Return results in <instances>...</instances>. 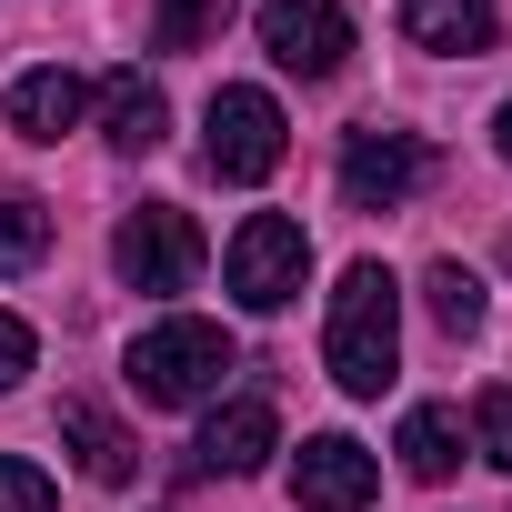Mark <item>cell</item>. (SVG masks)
I'll return each mask as SVG.
<instances>
[{"label": "cell", "mask_w": 512, "mask_h": 512, "mask_svg": "<svg viewBox=\"0 0 512 512\" xmlns=\"http://www.w3.org/2000/svg\"><path fill=\"white\" fill-rule=\"evenodd\" d=\"M322 362L352 402H382L402 372V282L382 262H352L332 282V322H322Z\"/></svg>", "instance_id": "obj_1"}, {"label": "cell", "mask_w": 512, "mask_h": 512, "mask_svg": "<svg viewBox=\"0 0 512 512\" xmlns=\"http://www.w3.org/2000/svg\"><path fill=\"white\" fill-rule=\"evenodd\" d=\"M221 372H241V352H231V332L221 322H151L141 342H131V392L141 402H161V412H191V402H211L221 392Z\"/></svg>", "instance_id": "obj_2"}, {"label": "cell", "mask_w": 512, "mask_h": 512, "mask_svg": "<svg viewBox=\"0 0 512 512\" xmlns=\"http://www.w3.org/2000/svg\"><path fill=\"white\" fill-rule=\"evenodd\" d=\"M282 151H292V131H282V101H272V91H251V81H221V91H211V111H201V161H211L221 181H272Z\"/></svg>", "instance_id": "obj_3"}, {"label": "cell", "mask_w": 512, "mask_h": 512, "mask_svg": "<svg viewBox=\"0 0 512 512\" xmlns=\"http://www.w3.org/2000/svg\"><path fill=\"white\" fill-rule=\"evenodd\" d=\"M111 272H121L131 292H191V272H201V221H191L181 201L121 211V231H111Z\"/></svg>", "instance_id": "obj_4"}, {"label": "cell", "mask_w": 512, "mask_h": 512, "mask_svg": "<svg viewBox=\"0 0 512 512\" xmlns=\"http://www.w3.org/2000/svg\"><path fill=\"white\" fill-rule=\"evenodd\" d=\"M302 272H312V241H302V221H282V211H251V221L231 231V262H221V282H231V302H241V312H282V302L302 292Z\"/></svg>", "instance_id": "obj_5"}, {"label": "cell", "mask_w": 512, "mask_h": 512, "mask_svg": "<svg viewBox=\"0 0 512 512\" xmlns=\"http://www.w3.org/2000/svg\"><path fill=\"white\" fill-rule=\"evenodd\" d=\"M422 181H432V151L412 131H352L342 141V201L352 211H402Z\"/></svg>", "instance_id": "obj_6"}, {"label": "cell", "mask_w": 512, "mask_h": 512, "mask_svg": "<svg viewBox=\"0 0 512 512\" xmlns=\"http://www.w3.org/2000/svg\"><path fill=\"white\" fill-rule=\"evenodd\" d=\"M262 51L282 71H302V81H332L352 61V11L342 0H272L262 11Z\"/></svg>", "instance_id": "obj_7"}, {"label": "cell", "mask_w": 512, "mask_h": 512, "mask_svg": "<svg viewBox=\"0 0 512 512\" xmlns=\"http://www.w3.org/2000/svg\"><path fill=\"white\" fill-rule=\"evenodd\" d=\"M372 492H382V462L352 432H312L302 442V462H292V502L302 512H372Z\"/></svg>", "instance_id": "obj_8"}, {"label": "cell", "mask_w": 512, "mask_h": 512, "mask_svg": "<svg viewBox=\"0 0 512 512\" xmlns=\"http://www.w3.org/2000/svg\"><path fill=\"white\" fill-rule=\"evenodd\" d=\"M201 472H262L272 452H282V422H272V402L262 392H241V402H221L211 422H201Z\"/></svg>", "instance_id": "obj_9"}, {"label": "cell", "mask_w": 512, "mask_h": 512, "mask_svg": "<svg viewBox=\"0 0 512 512\" xmlns=\"http://www.w3.org/2000/svg\"><path fill=\"white\" fill-rule=\"evenodd\" d=\"M492 31H502L492 0H402V41H412V51L472 61V51H492Z\"/></svg>", "instance_id": "obj_10"}, {"label": "cell", "mask_w": 512, "mask_h": 512, "mask_svg": "<svg viewBox=\"0 0 512 512\" xmlns=\"http://www.w3.org/2000/svg\"><path fill=\"white\" fill-rule=\"evenodd\" d=\"M81 111H91V81H81V71H61V61L11 81V131H21V141H61Z\"/></svg>", "instance_id": "obj_11"}, {"label": "cell", "mask_w": 512, "mask_h": 512, "mask_svg": "<svg viewBox=\"0 0 512 512\" xmlns=\"http://www.w3.org/2000/svg\"><path fill=\"white\" fill-rule=\"evenodd\" d=\"M101 131H111V151H161V141H171V101H161V81L111 71V81H101Z\"/></svg>", "instance_id": "obj_12"}, {"label": "cell", "mask_w": 512, "mask_h": 512, "mask_svg": "<svg viewBox=\"0 0 512 512\" xmlns=\"http://www.w3.org/2000/svg\"><path fill=\"white\" fill-rule=\"evenodd\" d=\"M61 442L81 452V472H91V482H131V452H141V442H131L101 402H61Z\"/></svg>", "instance_id": "obj_13"}, {"label": "cell", "mask_w": 512, "mask_h": 512, "mask_svg": "<svg viewBox=\"0 0 512 512\" xmlns=\"http://www.w3.org/2000/svg\"><path fill=\"white\" fill-rule=\"evenodd\" d=\"M392 452H402V472H412V482H452V462H462V412H442V402L402 412Z\"/></svg>", "instance_id": "obj_14"}, {"label": "cell", "mask_w": 512, "mask_h": 512, "mask_svg": "<svg viewBox=\"0 0 512 512\" xmlns=\"http://www.w3.org/2000/svg\"><path fill=\"white\" fill-rule=\"evenodd\" d=\"M231 31V0H151V41L161 51H211Z\"/></svg>", "instance_id": "obj_15"}, {"label": "cell", "mask_w": 512, "mask_h": 512, "mask_svg": "<svg viewBox=\"0 0 512 512\" xmlns=\"http://www.w3.org/2000/svg\"><path fill=\"white\" fill-rule=\"evenodd\" d=\"M41 251H51V211L31 191H0V272H31Z\"/></svg>", "instance_id": "obj_16"}, {"label": "cell", "mask_w": 512, "mask_h": 512, "mask_svg": "<svg viewBox=\"0 0 512 512\" xmlns=\"http://www.w3.org/2000/svg\"><path fill=\"white\" fill-rule=\"evenodd\" d=\"M422 292H432V322L462 342V332H482V272H462V262H432L422 272Z\"/></svg>", "instance_id": "obj_17"}, {"label": "cell", "mask_w": 512, "mask_h": 512, "mask_svg": "<svg viewBox=\"0 0 512 512\" xmlns=\"http://www.w3.org/2000/svg\"><path fill=\"white\" fill-rule=\"evenodd\" d=\"M472 442H482L492 472H512V392H482L472 402Z\"/></svg>", "instance_id": "obj_18"}, {"label": "cell", "mask_w": 512, "mask_h": 512, "mask_svg": "<svg viewBox=\"0 0 512 512\" xmlns=\"http://www.w3.org/2000/svg\"><path fill=\"white\" fill-rule=\"evenodd\" d=\"M0 512H51V472H41V462H11V452H0Z\"/></svg>", "instance_id": "obj_19"}, {"label": "cell", "mask_w": 512, "mask_h": 512, "mask_svg": "<svg viewBox=\"0 0 512 512\" xmlns=\"http://www.w3.org/2000/svg\"><path fill=\"white\" fill-rule=\"evenodd\" d=\"M31 352H41V342H31V322H21V312H0V392L31 372Z\"/></svg>", "instance_id": "obj_20"}, {"label": "cell", "mask_w": 512, "mask_h": 512, "mask_svg": "<svg viewBox=\"0 0 512 512\" xmlns=\"http://www.w3.org/2000/svg\"><path fill=\"white\" fill-rule=\"evenodd\" d=\"M492 141H502V161H512V101H502V121H492Z\"/></svg>", "instance_id": "obj_21"}]
</instances>
